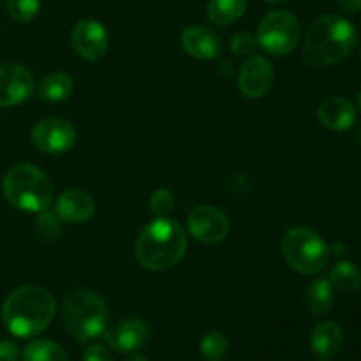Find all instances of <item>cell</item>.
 <instances>
[{
	"label": "cell",
	"instance_id": "1",
	"mask_svg": "<svg viewBox=\"0 0 361 361\" xmlns=\"http://www.w3.org/2000/svg\"><path fill=\"white\" fill-rule=\"evenodd\" d=\"M358 42L355 25L338 14H324L312 21L303 41V60L314 69L344 60Z\"/></svg>",
	"mask_w": 361,
	"mask_h": 361
},
{
	"label": "cell",
	"instance_id": "2",
	"mask_svg": "<svg viewBox=\"0 0 361 361\" xmlns=\"http://www.w3.org/2000/svg\"><path fill=\"white\" fill-rule=\"evenodd\" d=\"M55 298L44 288L21 286L4 302V324L16 337H34L49 326L55 316Z\"/></svg>",
	"mask_w": 361,
	"mask_h": 361
},
{
	"label": "cell",
	"instance_id": "3",
	"mask_svg": "<svg viewBox=\"0 0 361 361\" xmlns=\"http://www.w3.org/2000/svg\"><path fill=\"white\" fill-rule=\"evenodd\" d=\"M187 250V235L169 217H157L141 229L136 240V257L147 270L162 271L175 267Z\"/></svg>",
	"mask_w": 361,
	"mask_h": 361
},
{
	"label": "cell",
	"instance_id": "4",
	"mask_svg": "<svg viewBox=\"0 0 361 361\" xmlns=\"http://www.w3.org/2000/svg\"><path fill=\"white\" fill-rule=\"evenodd\" d=\"M2 190L11 207L28 214H42L53 201V182L34 164H16L4 175Z\"/></svg>",
	"mask_w": 361,
	"mask_h": 361
},
{
	"label": "cell",
	"instance_id": "5",
	"mask_svg": "<svg viewBox=\"0 0 361 361\" xmlns=\"http://www.w3.org/2000/svg\"><path fill=\"white\" fill-rule=\"evenodd\" d=\"M62 321L78 342H88L101 337L108 328V307L95 293L78 289L63 302Z\"/></svg>",
	"mask_w": 361,
	"mask_h": 361
},
{
	"label": "cell",
	"instance_id": "6",
	"mask_svg": "<svg viewBox=\"0 0 361 361\" xmlns=\"http://www.w3.org/2000/svg\"><path fill=\"white\" fill-rule=\"evenodd\" d=\"M282 256L286 263L303 275H316L330 263L331 250L316 231L293 228L282 236Z\"/></svg>",
	"mask_w": 361,
	"mask_h": 361
},
{
	"label": "cell",
	"instance_id": "7",
	"mask_svg": "<svg viewBox=\"0 0 361 361\" xmlns=\"http://www.w3.org/2000/svg\"><path fill=\"white\" fill-rule=\"evenodd\" d=\"M302 27L298 18L289 11H271L257 28V44L267 53L284 56L298 46Z\"/></svg>",
	"mask_w": 361,
	"mask_h": 361
},
{
	"label": "cell",
	"instance_id": "8",
	"mask_svg": "<svg viewBox=\"0 0 361 361\" xmlns=\"http://www.w3.org/2000/svg\"><path fill=\"white\" fill-rule=\"evenodd\" d=\"M32 143L44 154H63L76 143V129L67 120L49 116L35 123L32 129Z\"/></svg>",
	"mask_w": 361,
	"mask_h": 361
},
{
	"label": "cell",
	"instance_id": "9",
	"mask_svg": "<svg viewBox=\"0 0 361 361\" xmlns=\"http://www.w3.org/2000/svg\"><path fill=\"white\" fill-rule=\"evenodd\" d=\"M189 231L197 242L201 243H219L229 235V219L219 208L210 204H201L194 208L189 215Z\"/></svg>",
	"mask_w": 361,
	"mask_h": 361
},
{
	"label": "cell",
	"instance_id": "10",
	"mask_svg": "<svg viewBox=\"0 0 361 361\" xmlns=\"http://www.w3.org/2000/svg\"><path fill=\"white\" fill-rule=\"evenodd\" d=\"M34 76L21 63H6L0 67V108L21 104L34 94Z\"/></svg>",
	"mask_w": 361,
	"mask_h": 361
},
{
	"label": "cell",
	"instance_id": "11",
	"mask_svg": "<svg viewBox=\"0 0 361 361\" xmlns=\"http://www.w3.org/2000/svg\"><path fill=\"white\" fill-rule=\"evenodd\" d=\"M275 73L270 60L263 55H250L240 67V90L249 99H261L270 92Z\"/></svg>",
	"mask_w": 361,
	"mask_h": 361
},
{
	"label": "cell",
	"instance_id": "12",
	"mask_svg": "<svg viewBox=\"0 0 361 361\" xmlns=\"http://www.w3.org/2000/svg\"><path fill=\"white\" fill-rule=\"evenodd\" d=\"M74 51L85 60H99L108 49V32L95 20H81L73 30Z\"/></svg>",
	"mask_w": 361,
	"mask_h": 361
},
{
	"label": "cell",
	"instance_id": "13",
	"mask_svg": "<svg viewBox=\"0 0 361 361\" xmlns=\"http://www.w3.org/2000/svg\"><path fill=\"white\" fill-rule=\"evenodd\" d=\"M102 337L116 353H136L150 338V328L141 319H126L106 330Z\"/></svg>",
	"mask_w": 361,
	"mask_h": 361
},
{
	"label": "cell",
	"instance_id": "14",
	"mask_svg": "<svg viewBox=\"0 0 361 361\" xmlns=\"http://www.w3.org/2000/svg\"><path fill=\"white\" fill-rule=\"evenodd\" d=\"M94 214L95 201L85 190H66L56 200V215L71 224H81V222L90 221Z\"/></svg>",
	"mask_w": 361,
	"mask_h": 361
},
{
	"label": "cell",
	"instance_id": "15",
	"mask_svg": "<svg viewBox=\"0 0 361 361\" xmlns=\"http://www.w3.org/2000/svg\"><path fill=\"white\" fill-rule=\"evenodd\" d=\"M182 48L187 55L194 56L197 60H214L221 51V39L214 30L201 25L185 28L182 32Z\"/></svg>",
	"mask_w": 361,
	"mask_h": 361
},
{
	"label": "cell",
	"instance_id": "16",
	"mask_svg": "<svg viewBox=\"0 0 361 361\" xmlns=\"http://www.w3.org/2000/svg\"><path fill=\"white\" fill-rule=\"evenodd\" d=\"M310 348L319 361H331L344 348V334L335 321H323L310 334Z\"/></svg>",
	"mask_w": 361,
	"mask_h": 361
},
{
	"label": "cell",
	"instance_id": "17",
	"mask_svg": "<svg viewBox=\"0 0 361 361\" xmlns=\"http://www.w3.org/2000/svg\"><path fill=\"white\" fill-rule=\"evenodd\" d=\"M317 118L326 129L348 130L356 122V109L351 101L344 97H328L317 108Z\"/></svg>",
	"mask_w": 361,
	"mask_h": 361
},
{
	"label": "cell",
	"instance_id": "18",
	"mask_svg": "<svg viewBox=\"0 0 361 361\" xmlns=\"http://www.w3.org/2000/svg\"><path fill=\"white\" fill-rule=\"evenodd\" d=\"M331 307H334V286L330 279H314L305 289V309L309 310L310 316L321 317L326 316Z\"/></svg>",
	"mask_w": 361,
	"mask_h": 361
},
{
	"label": "cell",
	"instance_id": "19",
	"mask_svg": "<svg viewBox=\"0 0 361 361\" xmlns=\"http://www.w3.org/2000/svg\"><path fill=\"white\" fill-rule=\"evenodd\" d=\"M247 0H210L207 6V16L219 27H228L243 16Z\"/></svg>",
	"mask_w": 361,
	"mask_h": 361
},
{
	"label": "cell",
	"instance_id": "20",
	"mask_svg": "<svg viewBox=\"0 0 361 361\" xmlns=\"http://www.w3.org/2000/svg\"><path fill=\"white\" fill-rule=\"evenodd\" d=\"M73 92V80L66 73H51L39 83V97L48 102H59L67 99Z\"/></svg>",
	"mask_w": 361,
	"mask_h": 361
},
{
	"label": "cell",
	"instance_id": "21",
	"mask_svg": "<svg viewBox=\"0 0 361 361\" xmlns=\"http://www.w3.org/2000/svg\"><path fill=\"white\" fill-rule=\"evenodd\" d=\"M330 282L341 291L353 293L361 288V270L351 261H338L330 270Z\"/></svg>",
	"mask_w": 361,
	"mask_h": 361
},
{
	"label": "cell",
	"instance_id": "22",
	"mask_svg": "<svg viewBox=\"0 0 361 361\" xmlns=\"http://www.w3.org/2000/svg\"><path fill=\"white\" fill-rule=\"evenodd\" d=\"M23 361H69V356L55 342L39 338L25 348Z\"/></svg>",
	"mask_w": 361,
	"mask_h": 361
},
{
	"label": "cell",
	"instance_id": "23",
	"mask_svg": "<svg viewBox=\"0 0 361 361\" xmlns=\"http://www.w3.org/2000/svg\"><path fill=\"white\" fill-rule=\"evenodd\" d=\"M229 342L221 331H210L201 341V355L207 361H222L228 355Z\"/></svg>",
	"mask_w": 361,
	"mask_h": 361
},
{
	"label": "cell",
	"instance_id": "24",
	"mask_svg": "<svg viewBox=\"0 0 361 361\" xmlns=\"http://www.w3.org/2000/svg\"><path fill=\"white\" fill-rule=\"evenodd\" d=\"M41 9V0H7V11L16 21H30Z\"/></svg>",
	"mask_w": 361,
	"mask_h": 361
},
{
	"label": "cell",
	"instance_id": "25",
	"mask_svg": "<svg viewBox=\"0 0 361 361\" xmlns=\"http://www.w3.org/2000/svg\"><path fill=\"white\" fill-rule=\"evenodd\" d=\"M175 208V197L168 189H157L150 197V210L155 217H169Z\"/></svg>",
	"mask_w": 361,
	"mask_h": 361
},
{
	"label": "cell",
	"instance_id": "26",
	"mask_svg": "<svg viewBox=\"0 0 361 361\" xmlns=\"http://www.w3.org/2000/svg\"><path fill=\"white\" fill-rule=\"evenodd\" d=\"M229 46H231V51L235 53V55L243 56L252 55L259 44H257V37H254L252 34H249V32H240V34L233 35Z\"/></svg>",
	"mask_w": 361,
	"mask_h": 361
},
{
	"label": "cell",
	"instance_id": "27",
	"mask_svg": "<svg viewBox=\"0 0 361 361\" xmlns=\"http://www.w3.org/2000/svg\"><path fill=\"white\" fill-rule=\"evenodd\" d=\"M83 361H113L111 353L102 344H94L85 349Z\"/></svg>",
	"mask_w": 361,
	"mask_h": 361
},
{
	"label": "cell",
	"instance_id": "28",
	"mask_svg": "<svg viewBox=\"0 0 361 361\" xmlns=\"http://www.w3.org/2000/svg\"><path fill=\"white\" fill-rule=\"evenodd\" d=\"M0 361H20V349L13 341H0Z\"/></svg>",
	"mask_w": 361,
	"mask_h": 361
},
{
	"label": "cell",
	"instance_id": "29",
	"mask_svg": "<svg viewBox=\"0 0 361 361\" xmlns=\"http://www.w3.org/2000/svg\"><path fill=\"white\" fill-rule=\"evenodd\" d=\"M338 6H341L342 11H345V13H360L361 11V0H337Z\"/></svg>",
	"mask_w": 361,
	"mask_h": 361
},
{
	"label": "cell",
	"instance_id": "30",
	"mask_svg": "<svg viewBox=\"0 0 361 361\" xmlns=\"http://www.w3.org/2000/svg\"><path fill=\"white\" fill-rule=\"evenodd\" d=\"M123 361H147V358L143 355H140V353H130Z\"/></svg>",
	"mask_w": 361,
	"mask_h": 361
},
{
	"label": "cell",
	"instance_id": "31",
	"mask_svg": "<svg viewBox=\"0 0 361 361\" xmlns=\"http://www.w3.org/2000/svg\"><path fill=\"white\" fill-rule=\"evenodd\" d=\"M264 2H268V4H277V2H284V0H264Z\"/></svg>",
	"mask_w": 361,
	"mask_h": 361
},
{
	"label": "cell",
	"instance_id": "32",
	"mask_svg": "<svg viewBox=\"0 0 361 361\" xmlns=\"http://www.w3.org/2000/svg\"><path fill=\"white\" fill-rule=\"evenodd\" d=\"M358 104H360V109H361V87H360V90H358Z\"/></svg>",
	"mask_w": 361,
	"mask_h": 361
},
{
	"label": "cell",
	"instance_id": "33",
	"mask_svg": "<svg viewBox=\"0 0 361 361\" xmlns=\"http://www.w3.org/2000/svg\"><path fill=\"white\" fill-rule=\"evenodd\" d=\"M358 143H360V147H361V129H360V133H358Z\"/></svg>",
	"mask_w": 361,
	"mask_h": 361
},
{
	"label": "cell",
	"instance_id": "34",
	"mask_svg": "<svg viewBox=\"0 0 361 361\" xmlns=\"http://www.w3.org/2000/svg\"><path fill=\"white\" fill-rule=\"evenodd\" d=\"M0 4H2V0H0Z\"/></svg>",
	"mask_w": 361,
	"mask_h": 361
},
{
	"label": "cell",
	"instance_id": "35",
	"mask_svg": "<svg viewBox=\"0 0 361 361\" xmlns=\"http://www.w3.org/2000/svg\"><path fill=\"white\" fill-rule=\"evenodd\" d=\"M360 55H361V53H360Z\"/></svg>",
	"mask_w": 361,
	"mask_h": 361
}]
</instances>
